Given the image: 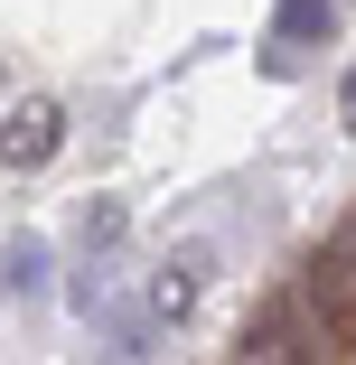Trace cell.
<instances>
[{
	"mask_svg": "<svg viewBox=\"0 0 356 365\" xmlns=\"http://www.w3.org/2000/svg\"><path fill=\"white\" fill-rule=\"evenodd\" d=\"M337 122H347V140H356V66L337 76Z\"/></svg>",
	"mask_w": 356,
	"mask_h": 365,
	"instance_id": "ba28073f",
	"label": "cell"
},
{
	"mask_svg": "<svg viewBox=\"0 0 356 365\" xmlns=\"http://www.w3.org/2000/svg\"><path fill=\"white\" fill-rule=\"evenodd\" d=\"M56 140H66V113H56L47 94L10 103V169H47V160H56Z\"/></svg>",
	"mask_w": 356,
	"mask_h": 365,
	"instance_id": "3957f363",
	"label": "cell"
},
{
	"mask_svg": "<svg viewBox=\"0 0 356 365\" xmlns=\"http://www.w3.org/2000/svg\"><path fill=\"white\" fill-rule=\"evenodd\" d=\"M337 29V0H281V19H272V47H263V66L272 76H300L310 66V47Z\"/></svg>",
	"mask_w": 356,
	"mask_h": 365,
	"instance_id": "6da1fadb",
	"label": "cell"
},
{
	"mask_svg": "<svg viewBox=\"0 0 356 365\" xmlns=\"http://www.w3.org/2000/svg\"><path fill=\"white\" fill-rule=\"evenodd\" d=\"M122 244V206L103 197V206H85V253H113Z\"/></svg>",
	"mask_w": 356,
	"mask_h": 365,
	"instance_id": "52a82bcc",
	"label": "cell"
},
{
	"mask_svg": "<svg viewBox=\"0 0 356 365\" xmlns=\"http://www.w3.org/2000/svg\"><path fill=\"white\" fill-rule=\"evenodd\" d=\"M10 300H47V244L10 235Z\"/></svg>",
	"mask_w": 356,
	"mask_h": 365,
	"instance_id": "5b68a950",
	"label": "cell"
},
{
	"mask_svg": "<svg viewBox=\"0 0 356 365\" xmlns=\"http://www.w3.org/2000/svg\"><path fill=\"white\" fill-rule=\"evenodd\" d=\"M310 346H319V337H310L300 300H272V309L244 328V356H235V365H310Z\"/></svg>",
	"mask_w": 356,
	"mask_h": 365,
	"instance_id": "7a4b0ae2",
	"label": "cell"
},
{
	"mask_svg": "<svg viewBox=\"0 0 356 365\" xmlns=\"http://www.w3.org/2000/svg\"><path fill=\"white\" fill-rule=\"evenodd\" d=\"M188 300H197V281H188V272H160V281H151V319H178Z\"/></svg>",
	"mask_w": 356,
	"mask_h": 365,
	"instance_id": "8992f818",
	"label": "cell"
},
{
	"mask_svg": "<svg viewBox=\"0 0 356 365\" xmlns=\"http://www.w3.org/2000/svg\"><path fill=\"white\" fill-rule=\"evenodd\" d=\"M310 290H319L328 309H337L347 290H356V215H347V225L328 235V253H319V272H310Z\"/></svg>",
	"mask_w": 356,
	"mask_h": 365,
	"instance_id": "277c9868",
	"label": "cell"
}]
</instances>
